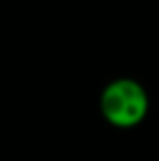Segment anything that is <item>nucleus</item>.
Listing matches in <instances>:
<instances>
[{"label": "nucleus", "instance_id": "f257e3e1", "mask_svg": "<svg viewBox=\"0 0 159 161\" xmlns=\"http://www.w3.org/2000/svg\"><path fill=\"white\" fill-rule=\"evenodd\" d=\"M102 118L110 126L129 130L143 125L151 102L145 86L135 78H114L102 88L98 98Z\"/></svg>", "mask_w": 159, "mask_h": 161}]
</instances>
